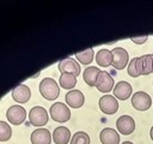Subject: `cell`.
I'll list each match as a JSON object with an SVG mask.
<instances>
[{"label":"cell","instance_id":"cell-1","mask_svg":"<svg viewBox=\"0 0 153 144\" xmlns=\"http://www.w3.org/2000/svg\"><path fill=\"white\" fill-rule=\"evenodd\" d=\"M39 92L45 100L53 101L60 95V86L57 85L55 79L47 77L43 78L39 83Z\"/></svg>","mask_w":153,"mask_h":144},{"label":"cell","instance_id":"cell-2","mask_svg":"<svg viewBox=\"0 0 153 144\" xmlns=\"http://www.w3.org/2000/svg\"><path fill=\"white\" fill-rule=\"evenodd\" d=\"M50 116L57 122H66L71 119V110L67 104L62 102H55L50 106Z\"/></svg>","mask_w":153,"mask_h":144},{"label":"cell","instance_id":"cell-3","mask_svg":"<svg viewBox=\"0 0 153 144\" xmlns=\"http://www.w3.org/2000/svg\"><path fill=\"white\" fill-rule=\"evenodd\" d=\"M29 121L36 127L44 126L48 122V112L41 106H35L29 112Z\"/></svg>","mask_w":153,"mask_h":144},{"label":"cell","instance_id":"cell-4","mask_svg":"<svg viewBox=\"0 0 153 144\" xmlns=\"http://www.w3.org/2000/svg\"><path fill=\"white\" fill-rule=\"evenodd\" d=\"M6 118L12 125H20L25 121L26 110L23 106H19V104L10 106V108L6 112Z\"/></svg>","mask_w":153,"mask_h":144},{"label":"cell","instance_id":"cell-5","mask_svg":"<svg viewBox=\"0 0 153 144\" xmlns=\"http://www.w3.org/2000/svg\"><path fill=\"white\" fill-rule=\"evenodd\" d=\"M131 104L137 110H147L152 106V98L147 92L137 91L131 96Z\"/></svg>","mask_w":153,"mask_h":144},{"label":"cell","instance_id":"cell-6","mask_svg":"<svg viewBox=\"0 0 153 144\" xmlns=\"http://www.w3.org/2000/svg\"><path fill=\"white\" fill-rule=\"evenodd\" d=\"M136 72L139 76H148L153 73V61L151 54L136 56Z\"/></svg>","mask_w":153,"mask_h":144},{"label":"cell","instance_id":"cell-7","mask_svg":"<svg viewBox=\"0 0 153 144\" xmlns=\"http://www.w3.org/2000/svg\"><path fill=\"white\" fill-rule=\"evenodd\" d=\"M111 52H112V56H114L112 66L116 70H123L127 66V64L129 62V54H128V52L124 48H121V47L112 48Z\"/></svg>","mask_w":153,"mask_h":144},{"label":"cell","instance_id":"cell-8","mask_svg":"<svg viewBox=\"0 0 153 144\" xmlns=\"http://www.w3.org/2000/svg\"><path fill=\"white\" fill-rule=\"evenodd\" d=\"M99 108L104 114L111 115L115 114L118 109V102L115 96L111 95H104L99 98Z\"/></svg>","mask_w":153,"mask_h":144},{"label":"cell","instance_id":"cell-9","mask_svg":"<svg viewBox=\"0 0 153 144\" xmlns=\"http://www.w3.org/2000/svg\"><path fill=\"white\" fill-rule=\"evenodd\" d=\"M116 127L121 134H131L135 130V121L130 115H121L116 120Z\"/></svg>","mask_w":153,"mask_h":144},{"label":"cell","instance_id":"cell-10","mask_svg":"<svg viewBox=\"0 0 153 144\" xmlns=\"http://www.w3.org/2000/svg\"><path fill=\"white\" fill-rule=\"evenodd\" d=\"M114 78L111 77V74L106 71H100V73L98 74L97 82H96V88L100 91V92H109L114 89Z\"/></svg>","mask_w":153,"mask_h":144},{"label":"cell","instance_id":"cell-11","mask_svg":"<svg viewBox=\"0 0 153 144\" xmlns=\"http://www.w3.org/2000/svg\"><path fill=\"white\" fill-rule=\"evenodd\" d=\"M59 71L61 73H71L78 77L80 74V65L73 58H65L59 62Z\"/></svg>","mask_w":153,"mask_h":144},{"label":"cell","instance_id":"cell-12","mask_svg":"<svg viewBox=\"0 0 153 144\" xmlns=\"http://www.w3.org/2000/svg\"><path fill=\"white\" fill-rule=\"evenodd\" d=\"M131 92H133V88L126 80H121L114 86V96L121 101L129 98L131 96Z\"/></svg>","mask_w":153,"mask_h":144},{"label":"cell","instance_id":"cell-13","mask_svg":"<svg viewBox=\"0 0 153 144\" xmlns=\"http://www.w3.org/2000/svg\"><path fill=\"white\" fill-rule=\"evenodd\" d=\"M12 97L14 101L18 103H25L30 100L31 97V91L30 88L25 84H19L12 89Z\"/></svg>","mask_w":153,"mask_h":144},{"label":"cell","instance_id":"cell-14","mask_svg":"<svg viewBox=\"0 0 153 144\" xmlns=\"http://www.w3.org/2000/svg\"><path fill=\"white\" fill-rule=\"evenodd\" d=\"M67 106L72 107V108H80L84 102H85V96L80 90H71L66 94L65 96Z\"/></svg>","mask_w":153,"mask_h":144},{"label":"cell","instance_id":"cell-15","mask_svg":"<svg viewBox=\"0 0 153 144\" xmlns=\"http://www.w3.org/2000/svg\"><path fill=\"white\" fill-rule=\"evenodd\" d=\"M51 133L47 128H37L31 133V143L32 144H50Z\"/></svg>","mask_w":153,"mask_h":144},{"label":"cell","instance_id":"cell-16","mask_svg":"<svg viewBox=\"0 0 153 144\" xmlns=\"http://www.w3.org/2000/svg\"><path fill=\"white\" fill-rule=\"evenodd\" d=\"M99 139L102 144H120V134L111 127H105L100 131Z\"/></svg>","mask_w":153,"mask_h":144},{"label":"cell","instance_id":"cell-17","mask_svg":"<svg viewBox=\"0 0 153 144\" xmlns=\"http://www.w3.org/2000/svg\"><path fill=\"white\" fill-rule=\"evenodd\" d=\"M53 139L55 144H67L71 140V131L66 126H59L53 132Z\"/></svg>","mask_w":153,"mask_h":144},{"label":"cell","instance_id":"cell-18","mask_svg":"<svg viewBox=\"0 0 153 144\" xmlns=\"http://www.w3.org/2000/svg\"><path fill=\"white\" fill-rule=\"evenodd\" d=\"M112 60H114L112 52L106 48H102L96 53V61L102 67H108L112 65Z\"/></svg>","mask_w":153,"mask_h":144},{"label":"cell","instance_id":"cell-19","mask_svg":"<svg viewBox=\"0 0 153 144\" xmlns=\"http://www.w3.org/2000/svg\"><path fill=\"white\" fill-rule=\"evenodd\" d=\"M100 73V70L96 66H88L85 68L84 73H82V78L85 80V83L88 86H96V82L98 78V74Z\"/></svg>","mask_w":153,"mask_h":144},{"label":"cell","instance_id":"cell-20","mask_svg":"<svg viewBox=\"0 0 153 144\" xmlns=\"http://www.w3.org/2000/svg\"><path fill=\"white\" fill-rule=\"evenodd\" d=\"M59 83L60 86L63 89H73L76 84V77L71 73H61Z\"/></svg>","mask_w":153,"mask_h":144},{"label":"cell","instance_id":"cell-21","mask_svg":"<svg viewBox=\"0 0 153 144\" xmlns=\"http://www.w3.org/2000/svg\"><path fill=\"white\" fill-rule=\"evenodd\" d=\"M75 58L79 62L84 64V65H88L92 62L93 58H94V52H93V48H87L82 52H78L75 53Z\"/></svg>","mask_w":153,"mask_h":144},{"label":"cell","instance_id":"cell-22","mask_svg":"<svg viewBox=\"0 0 153 144\" xmlns=\"http://www.w3.org/2000/svg\"><path fill=\"white\" fill-rule=\"evenodd\" d=\"M71 144H90V137L84 131H78L71 138Z\"/></svg>","mask_w":153,"mask_h":144},{"label":"cell","instance_id":"cell-23","mask_svg":"<svg viewBox=\"0 0 153 144\" xmlns=\"http://www.w3.org/2000/svg\"><path fill=\"white\" fill-rule=\"evenodd\" d=\"M12 136V128L6 121L0 120V142H6Z\"/></svg>","mask_w":153,"mask_h":144},{"label":"cell","instance_id":"cell-24","mask_svg":"<svg viewBox=\"0 0 153 144\" xmlns=\"http://www.w3.org/2000/svg\"><path fill=\"white\" fill-rule=\"evenodd\" d=\"M127 70H128V74H129L130 77H134V78L139 77V74H137V72H136V58H133V59L129 61Z\"/></svg>","mask_w":153,"mask_h":144},{"label":"cell","instance_id":"cell-25","mask_svg":"<svg viewBox=\"0 0 153 144\" xmlns=\"http://www.w3.org/2000/svg\"><path fill=\"white\" fill-rule=\"evenodd\" d=\"M147 38H148V35H143V36H139V37H131L130 40L136 44H142L147 41Z\"/></svg>","mask_w":153,"mask_h":144},{"label":"cell","instance_id":"cell-26","mask_svg":"<svg viewBox=\"0 0 153 144\" xmlns=\"http://www.w3.org/2000/svg\"><path fill=\"white\" fill-rule=\"evenodd\" d=\"M149 137H151V139H152V142H153V126H152L151 130H149Z\"/></svg>","mask_w":153,"mask_h":144},{"label":"cell","instance_id":"cell-27","mask_svg":"<svg viewBox=\"0 0 153 144\" xmlns=\"http://www.w3.org/2000/svg\"><path fill=\"white\" fill-rule=\"evenodd\" d=\"M122 144H134L133 142H129V140H126V142H123Z\"/></svg>","mask_w":153,"mask_h":144},{"label":"cell","instance_id":"cell-28","mask_svg":"<svg viewBox=\"0 0 153 144\" xmlns=\"http://www.w3.org/2000/svg\"><path fill=\"white\" fill-rule=\"evenodd\" d=\"M151 58H152V61H153V54H151Z\"/></svg>","mask_w":153,"mask_h":144}]
</instances>
